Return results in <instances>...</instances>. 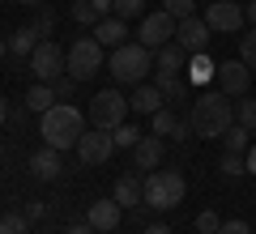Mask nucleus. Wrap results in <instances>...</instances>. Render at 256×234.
<instances>
[{
	"label": "nucleus",
	"instance_id": "obj_45",
	"mask_svg": "<svg viewBox=\"0 0 256 234\" xmlns=\"http://www.w3.org/2000/svg\"><path fill=\"white\" fill-rule=\"evenodd\" d=\"M18 4H43V0H18Z\"/></svg>",
	"mask_w": 256,
	"mask_h": 234
},
{
	"label": "nucleus",
	"instance_id": "obj_36",
	"mask_svg": "<svg viewBox=\"0 0 256 234\" xmlns=\"http://www.w3.org/2000/svg\"><path fill=\"white\" fill-rule=\"evenodd\" d=\"M73 77H56V81H52V90H56V98H60V102H68V98H73Z\"/></svg>",
	"mask_w": 256,
	"mask_h": 234
},
{
	"label": "nucleus",
	"instance_id": "obj_15",
	"mask_svg": "<svg viewBox=\"0 0 256 234\" xmlns=\"http://www.w3.org/2000/svg\"><path fill=\"white\" fill-rule=\"evenodd\" d=\"M60 171H64V162H60V149L43 145L38 153H30V175H34V179L52 183V179H60Z\"/></svg>",
	"mask_w": 256,
	"mask_h": 234
},
{
	"label": "nucleus",
	"instance_id": "obj_38",
	"mask_svg": "<svg viewBox=\"0 0 256 234\" xmlns=\"http://www.w3.org/2000/svg\"><path fill=\"white\" fill-rule=\"evenodd\" d=\"M26 217H30V222H38V217H47V205H43V200H30V205H26Z\"/></svg>",
	"mask_w": 256,
	"mask_h": 234
},
{
	"label": "nucleus",
	"instance_id": "obj_17",
	"mask_svg": "<svg viewBox=\"0 0 256 234\" xmlns=\"http://www.w3.org/2000/svg\"><path fill=\"white\" fill-rule=\"evenodd\" d=\"M111 196H116L120 209H137V205H146V179H137V175H120Z\"/></svg>",
	"mask_w": 256,
	"mask_h": 234
},
{
	"label": "nucleus",
	"instance_id": "obj_2",
	"mask_svg": "<svg viewBox=\"0 0 256 234\" xmlns=\"http://www.w3.org/2000/svg\"><path fill=\"white\" fill-rule=\"evenodd\" d=\"M38 132H43V145H52V149H77V141H82L86 132V115L73 107V102H56L52 111H43L38 115Z\"/></svg>",
	"mask_w": 256,
	"mask_h": 234
},
{
	"label": "nucleus",
	"instance_id": "obj_14",
	"mask_svg": "<svg viewBox=\"0 0 256 234\" xmlns=\"http://www.w3.org/2000/svg\"><path fill=\"white\" fill-rule=\"evenodd\" d=\"M162 107H166V94L158 90L154 81H150V85L141 81L137 90H132V98H128V111H132V115H158Z\"/></svg>",
	"mask_w": 256,
	"mask_h": 234
},
{
	"label": "nucleus",
	"instance_id": "obj_34",
	"mask_svg": "<svg viewBox=\"0 0 256 234\" xmlns=\"http://www.w3.org/2000/svg\"><path fill=\"white\" fill-rule=\"evenodd\" d=\"M162 13H171L175 21L192 17V0H162Z\"/></svg>",
	"mask_w": 256,
	"mask_h": 234
},
{
	"label": "nucleus",
	"instance_id": "obj_44",
	"mask_svg": "<svg viewBox=\"0 0 256 234\" xmlns=\"http://www.w3.org/2000/svg\"><path fill=\"white\" fill-rule=\"evenodd\" d=\"M4 55H9V43H4V38H0V60H4Z\"/></svg>",
	"mask_w": 256,
	"mask_h": 234
},
{
	"label": "nucleus",
	"instance_id": "obj_27",
	"mask_svg": "<svg viewBox=\"0 0 256 234\" xmlns=\"http://www.w3.org/2000/svg\"><path fill=\"white\" fill-rule=\"evenodd\" d=\"M111 136H116V149H132V145H137L146 132H141L137 124H128V119H124L120 128H111Z\"/></svg>",
	"mask_w": 256,
	"mask_h": 234
},
{
	"label": "nucleus",
	"instance_id": "obj_9",
	"mask_svg": "<svg viewBox=\"0 0 256 234\" xmlns=\"http://www.w3.org/2000/svg\"><path fill=\"white\" fill-rule=\"evenodd\" d=\"M205 21H210L214 34H239L244 21H248V13L235 0H210V4H205Z\"/></svg>",
	"mask_w": 256,
	"mask_h": 234
},
{
	"label": "nucleus",
	"instance_id": "obj_22",
	"mask_svg": "<svg viewBox=\"0 0 256 234\" xmlns=\"http://www.w3.org/2000/svg\"><path fill=\"white\" fill-rule=\"evenodd\" d=\"M38 43H43V34H38L34 26H18V30L9 34V55H18V60H30Z\"/></svg>",
	"mask_w": 256,
	"mask_h": 234
},
{
	"label": "nucleus",
	"instance_id": "obj_10",
	"mask_svg": "<svg viewBox=\"0 0 256 234\" xmlns=\"http://www.w3.org/2000/svg\"><path fill=\"white\" fill-rule=\"evenodd\" d=\"M111 149H116V136H111L107 128H90V132H82V141H77V162L102 166L111 158Z\"/></svg>",
	"mask_w": 256,
	"mask_h": 234
},
{
	"label": "nucleus",
	"instance_id": "obj_24",
	"mask_svg": "<svg viewBox=\"0 0 256 234\" xmlns=\"http://www.w3.org/2000/svg\"><path fill=\"white\" fill-rule=\"evenodd\" d=\"M56 102H60V98H56L52 81H34V85L26 90V107H30V111H38V115H43V111H52Z\"/></svg>",
	"mask_w": 256,
	"mask_h": 234
},
{
	"label": "nucleus",
	"instance_id": "obj_3",
	"mask_svg": "<svg viewBox=\"0 0 256 234\" xmlns=\"http://www.w3.org/2000/svg\"><path fill=\"white\" fill-rule=\"evenodd\" d=\"M150 72H154V51H150V47L124 43V47L111 51V81H120V85H141Z\"/></svg>",
	"mask_w": 256,
	"mask_h": 234
},
{
	"label": "nucleus",
	"instance_id": "obj_35",
	"mask_svg": "<svg viewBox=\"0 0 256 234\" xmlns=\"http://www.w3.org/2000/svg\"><path fill=\"white\" fill-rule=\"evenodd\" d=\"M218 213L214 209H205V213H196V234H218Z\"/></svg>",
	"mask_w": 256,
	"mask_h": 234
},
{
	"label": "nucleus",
	"instance_id": "obj_7",
	"mask_svg": "<svg viewBox=\"0 0 256 234\" xmlns=\"http://www.w3.org/2000/svg\"><path fill=\"white\" fill-rule=\"evenodd\" d=\"M26 64H30V72H34L38 81H56V77H64V72H68V51H64V47H56L52 38H43Z\"/></svg>",
	"mask_w": 256,
	"mask_h": 234
},
{
	"label": "nucleus",
	"instance_id": "obj_13",
	"mask_svg": "<svg viewBox=\"0 0 256 234\" xmlns=\"http://www.w3.org/2000/svg\"><path fill=\"white\" fill-rule=\"evenodd\" d=\"M86 222H90L98 234H102V230H120V222H124V209L116 205V196H102V200H94V205H90Z\"/></svg>",
	"mask_w": 256,
	"mask_h": 234
},
{
	"label": "nucleus",
	"instance_id": "obj_19",
	"mask_svg": "<svg viewBox=\"0 0 256 234\" xmlns=\"http://www.w3.org/2000/svg\"><path fill=\"white\" fill-rule=\"evenodd\" d=\"M94 38H98L102 47H111V51H116V47H124V43H128V21L111 13V17H102L98 26H94Z\"/></svg>",
	"mask_w": 256,
	"mask_h": 234
},
{
	"label": "nucleus",
	"instance_id": "obj_8",
	"mask_svg": "<svg viewBox=\"0 0 256 234\" xmlns=\"http://www.w3.org/2000/svg\"><path fill=\"white\" fill-rule=\"evenodd\" d=\"M175 26L180 21L171 17V13H146L141 17V26H137V43L141 47H150V51H158V47H166V43H175Z\"/></svg>",
	"mask_w": 256,
	"mask_h": 234
},
{
	"label": "nucleus",
	"instance_id": "obj_11",
	"mask_svg": "<svg viewBox=\"0 0 256 234\" xmlns=\"http://www.w3.org/2000/svg\"><path fill=\"white\" fill-rule=\"evenodd\" d=\"M210 34H214V30H210L205 17H184L180 26H175V43H180L188 55H201L205 47H210Z\"/></svg>",
	"mask_w": 256,
	"mask_h": 234
},
{
	"label": "nucleus",
	"instance_id": "obj_43",
	"mask_svg": "<svg viewBox=\"0 0 256 234\" xmlns=\"http://www.w3.org/2000/svg\"><path fill=\"white\" fill-rule=\"evenodd\" d=\"M244 13H248V21L256 26V0H248V9H244Z\"/></svg>",
	"mask_w": 256,
	"mask_h": 234
},
{
	"label": "nucleus",
	"instance_id": "obj_30",
	"mask_svg": "<svg viewBox=\"0 0 256 234\" xmlns=\"http://www.w3.org/2000/svg\"><path fill=\"white\" fill-rule=\"evenodd\" d=\"M235 124H244L248 132H256V98L244 94V102H235Z\"/></svg>",
	"mask_w": 256,
	"mask_h": 234
},
{
	"label": "nucleus",
	"instance_id": "obj_40",
	"mask_svg": "<svg viewBox=\"0 0 256 234\" xmlns=\"http://www.w3.org/2000/svg\"><path fill=\"white\" fill-rule=\"evenodd\" d=\"M244 158H248V175H256V145H248Z\"/></svg>",
	"mask_w": 256,
	"mask_h": 234
},
{
	"label": "nucleus",
	"instance_id": "obj_5",
	"mask_svg": "<svg viewBox=\"0 0 256 234\" xmlns=\"http://www.w3.org/2000/svg\"><path fill=\"white\" fill-rule=\"evenodd\" d=\"M102 51L107 47L98 43V38H77L73 47H68V77L73 81H90V77H98L102 72Z\"/></svg>",
	"mask_w": 256,
	"mask_h": 234
},
{
	"label": "nucleus",
	"instance_id": "obj_37",
	"mask_svg": "<svg viewBox=\"0 0 256 234\" xmlns=\"http://www.w3.org/2000/svg\"><path fill=\"white\" fill-rule=\"evenodd\" d=\"M218 234H252V230H248V222H239V217H235V222H222Z\"/></svg>",
	"mask_w": 256,
	"mask_h": 234
},
{
	"label": "nucleus",
	"instance_id": "obj_26",
	"mask_svg": "<svg viewBox=\"0 0 256 234\" xmlns=\"http://www.w3.org/2000/svg\"><path fill=\"white\" fill-rule=\"evenodd\" d=\"M222 145H226V153H248V145H252V132H248L244 124H230L226 136H222Z\"/></svg>",
	"mask_w": 256,
	"mask_h": 234
},
{
	"label": "nucleus",
	"instance_id": "obj_39",
	"mask_svg": "<svg viewBox=\"0 0 256 234\" xmlns=\"http://www.w3.org/2000/svg\"><path fill=\"white\" fill-rule=\"evenodd\" d=\"M64 234H98V230H94L90 222H82V226H68V230H64Z\"/></svg>",
	"mask_w": 256,
	"mask_h": 234
},
{
	"label": "nucleus",
	"instance_id": "obj_25",
	"mask_svg": "<svg viewBox=\"0 0 256 234\" xmlns=\"http://www.w3.org/2000/svg\"><path fill=\"white\" fill-rule=\"evenodd\" d=\"M214 77H218V64H214L205 51L201 55H188V81L192 85H210Z\"/></svg>",
	"mask_w": 256,
	"mask_h": 234
},
{
	"label": "nucleus",
	"instance_id": "obj_33",
	"mask_svg": "<svg viewBox=\"0 0 256 234\" xmlns=\"http://www.w3.org/2000/svg\"><path fill=\"white\" fill-rule=\"evenodd\" d=\"M30 26H34L38 34H52V30H56V13L47 9V4H38V13H34V21H30Z\"/></svg>",
	"mask_w": 256,
	"mask_h": 234
},
{
	"label": "nucleus",
	"instance_id": "obj_20",
	"mask_svg": "<svg viewBox=\"0 0 256 234\" xmlns=\"http://www.w3.org/2000/svg\"><path fill=\"white\" fill-rule=\"evenodd\" d=\"M150 132H154V136H180V141H184L192 128H188V119H180L171 107H162L158 115H150Z\"/></svg>",
	"mask_w": 256,
	"mask_h": 234
},
{
	"label": "nucleus",
	"instance_id": "obj_47",
	"mask_svg": "<svg viewBox=\"0 0 256 234\" xmlns=\"http://www.w3.org/2000/svg\"><path fill=\"white\" fill-rule=\"evenodd\" d=\"M102 234H116V230H102Z\"/></svg>",
	"mask_w": 256,
	"mask_h": 234
},
{
	"label": "nucleus",
	"instance_id": "obj_12",
	"mask_svg": "<svg viewBox=\"0 0 256 234\" xmlns=\"http://www.w3.org/2000/svg\"><path fill=\"white\" fill-rule=\"evenodd\" d=\"M248 85H252V68L244 60H222L218 64V90L230 94V98H244Z\"/></svg>",
	"mask_w": 256,
	"mask_h": 234
},
{
	"label": "nucleus",
	"instance_id": "obj_28",
	"mask_svg": "<svg viewBox=\"0 0 256 234\" xmlns=\"http://www.w3.org/2000/svg\"><path fill=\"white\" fill-rule=\"evenodd\" d=\"M218 171L226 175V179H239V175H248V158H244V153H222Z\"/></svg>",
	"mask_w": 256,
	"mask_h": 234
},
{
	"label": "nucleus",
	"instance_id": "obj_18",
	"mask_svg": "<svg viewBox=\"0 0 256 234\" xmlns=\"http://www.w3.org/2000/svg\"><path fill=\"white\" fill-rule=\"evenodd\" d=\"M111 4H116V0H73V21L77 26H98L102 17H111Z\"/></svg>",
	"mask_w": 256,
	"mask_h": 234
},
{
	"label": "nucleus",
	"instance_id": "obj_42",
	"mask_svg": "<svg viewBox=\"0 0 256 234\" xmlns=\"http://www.w3.org/2000/svg\"><path fill=\"white\" fill-rule=\"evenodd\" d=\"M4 119H9V98L0 94V124H4Z\"/></svg>",
	"mask_w": 256,
	"mask_h": 234
},
{
	"label": "nucleus",
	"instance_id": "obj_16",
	"mask_svg": "<svg viewBox=\"0 0 256 234\" xmlns=\"http://www.w3.org/2000/svg\"><path fill=\"white\" fill-rule=\"evenodd\" d=\"M132 162H137V171H158V162H162V136L146 132L132 145Z\"/></svg>",
	"mask_w": 256,
	"mask_h": 234
},
{
	"label": "nucleus",
	"instance_id": "obj_4",
	"mask_svg": "<svg viewBox=\"0 0 256 234\" xmlns=\"http://www.w3.org/2000/svg\"><path fill=\"white\" fill-rule=\"evenodd\" d=\"M184 196H188V179L180 171H154L146 179V209L166 213V209H180Z\"/></svg>",
	"mask_w": 256,
	"mask_h": 234
},
{
	"label": "nucleus",
	"instance_id": "obj_48",
	"mask_svg": "<svg viewBox=\"0 0 256 234\" xmlns=\"http://www.w3.org/2000/svg\"><path fill=\"white\" fill-rule=\"evenodd\" d=\"M205 4H210V0H205Z\"/></svg>",
	"mask_w": 256,
	"mask_h": 234
},
{
	"label": "nucleus",
	"instance_id": "obj_32",
	"mask_svg": "<svg viewBox=\"0 0 256 234\" xmlns=\"http://www.w3.org/2000/svg\"><path fill=\"white\" fill-rule=\"evenodd\" d=\"M239 60H244L248 68H256V26L248 30L244 38H239Z\"/></svg>",
	"mask_w": 256,
	"mask_h": 234
},
{
	"label": "nucleus",
	"instance_id": "obj_21",
	"mask_svg": "<svg viewBox=\"0 0 256 234\" xmlns=\"http://www.w3.org/2000/svg\"><path fill=\"white\" fill-rule=\"evenodd\" d=\"M154 72H188V51L180 43H166L154 51Z\"/></svg>",
	"mask_w": 256,
	"mask_h": 234
},
{
	"label": "nucleus",
	"instance_id": "obj_23",
	"mask_svg": "<svg viewBox=\"0 0 256 234\" xmlns=\"http://www.w3.org/2000/svg\"><path fill=\"white\" fill-rule=\"evenodd\" d=\"M154 85L166 94V102H180L192 81H188V72H154Z\"/></svg>",
	"mask_w": 256,
	"mask_h": 234
},
{
	"label": "nucleus",
	"instance_id": "obj_41",
	"mask_svg": "<svg viewBox=\"0 0 256 234\" xmlns=\"http://www.w3.org/2000/svg\"><path fill=\"white\" fill-rule=\"evenodd\" d=\"M146 234H171V226H162V222H154V226H146Z\"/></svg>",
	"mask_w": 256,
	"mask_h": 234
},
{
	"label": "nucleus",
	"instance_id": "obj_29",
	"mask_svg": "<svg viewBox=\"0 0 256 234\" xmlns=\"http://www.w3.org/2000/svg\"><path fill=\"white\" fill-rule=\"evenodd\" d=\"M0 234H30L26 213H0Z\"/></svg>",
	"mask_w": 256,
	"mask_h": 234
},
{
	"label": "nucleus",
	"instance_id": "obj_6",
	"mask_svg": "<svg viewBox=\"0 0 256 234\" xmlns=\"http://www.w3.org/2000/svg\"><path fill=\"white\" fill-rule=\"evenodd\" d=\"M90 119H94V128H120L128 119V98L120 90H98L94 94V102H90Z\"/></svg>",
	"mask_w": 256,
	"mask_h": 234
},
{
	"label": "nucleus",
	"instance_id": "obj_46",
	"mask_svg": "<svg viewBox=\"0 0 256 234\" xmlns=\"http://www.w3.org/2000/svg\"><path fill=\"white\" fill-rule=\"evenodd\" d=\"M0 162H4V141H0Z\"/></svg>",
	"mask_w": 256,
	"mask_h": 234
},
{
	"label": "nucleus",
	"instance_id": "obj_31",
	"mask_svg": "<svg viewBox=\"0 0 256 234\" xmlns=\"http://www.w3.org/2000/svg\"><path fill=\"white\" fill-rule=\"evenodd\" d=\"M111 13H116V17H146V0H116V4H111Z\"/></svg>",
	"mask_w": 256,
	"mask_h": 234
},
{
	"label": "nucleus",
	"instance_id": "obj_1",
	"mask_svg": "<svg viewBox=\"0 0 256 234\" xmlns=\"http://www.w3.org/2000/svg\"><path fill=\"white\" fill-rule=\"evenodd\" d=\"M230 124H235V102H230V94H222V90H205L201 98L192 102L188 128H192L196 136H205V141H222Z\"/></svg>",
	"mask_w": 256,
	"mask_h": 234
}]
</instances>
